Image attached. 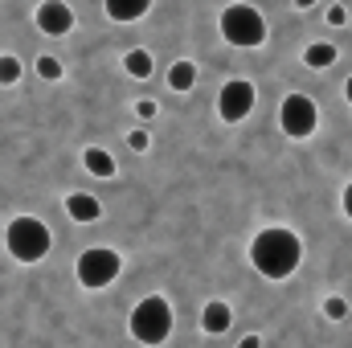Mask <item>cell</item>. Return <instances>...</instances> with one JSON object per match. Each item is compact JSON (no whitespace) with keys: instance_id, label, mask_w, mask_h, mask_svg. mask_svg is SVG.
I'll list each match as a JSON object with an SVG mask.
<instances>
[{"instance_id":"7","label":"cell","mask_w":352,"mask_h":348,"mask_svg":"<svg viewBox=\"0 0 352 348\" xmlns=\"http://www.w3.org/2000/svg\"><path fill=\"white\" fill-rule=\"evenodd\" d=\"M250 111H254V83L234 78V83L221 87V94H217V115H221L226 123H242Z\"/></svg>"},{"instance_id":"20","label":"cell","mask_w":352,"mask_h":348,"mask_svg":"<svg viewBox=\"0 0 352 348\" xmlns=\"http://www.w3.org/2000/svg\"><path fill=\"white\" fill-rule=\"evenodd\" d=\"M156 111H160V107H156V102H148V98H144V102H135V115H140V119H156Z\"/></svg>"},{"instance_id":"14","label":"cell","mask_w":352,"mask_h":348,"mask_svg":"<svg viewBox=\"0 0 352 348\" xmlns=\"http://www.w3.org/2000/svg\"><path fill=\"white\" fill-rule=\"evenodd\" d=\"M168 87L173 90H192L197 87V66H192V62H176L173 70H168Z\"/></svg>"},{"instance_id":"19","label":"cell","mask_w":352,"mask_h":348,"mask_svg":"<svg viewBox=\"0 0 352 348\" xmlns=\"http://www.w3.org/2000/svg\"><path fill=\"white\" fill-rule=\"evenodd\" d=\"M344 21H349V8H344V4H332V8H328V25H336V29H340Z\"/></svg>"},{"instance_id":"9","label":"cell","mask_w":352,"mask_h":348,"mask_svg":"<svg viewBox=\"0 0 352 348\" xmlns=\"http://www.w3.org/2000/svg\"><path fill=\"white\" fill-rule=\"evenodd\" d=\"M230 324H234V312H230V303H221V299L205 303V312H201V328H205L209 336H221V332H230Z\"/></svg>"},{"instance_id":"1","label":"cell","mask_w":352,"mask_h":348,"mask_svg":"<svg viewBox=\"0 0 352 348\" xmlns=\"http://www.w3.org/2000/svg\"><path fill=\"white\" fill-rule=\"evenodd\" d=\"M299 259H303V246H299V238L287 230V226H270L263 230L254 242H250V262H254V270L263 274V279H291L295 270H299Z\"/></svg>"},{"instance_id":"17","label":"cell","mask_w":352,"mask_h":348,"mask_svg":"<svg viewBox=\"0 0 352 348\" xmlns=\"http://www.w3.org/2000/svg\"><path fill=\"white\" fill-rule=\"evenodd\" d=\"M37 74H41V78H50V83H58V78H62V62H58V58H50V54H41V58H37Z\"/></svg>"},{"instance_id":"5","label":"cell","mask_w":352,"mask_h":348,"mask_svg":"<svg viewBox=\"0 0 352 348\" xmlns=\"http://www.w3.org/2000/svg\"><path fill=\"white\" fill-rule=\"evenodd\" d=\"M123 270V259L107 246H94V250H82L78 254V283L87 291H98V287H111Z\"/></svg>"},{"instance_id":"3","label":"cell","mask_w":352,"mask_h":348,"mask_svg":"<svg viewBox=\"0 0 352 348\" xmlns=\"http://www.w3.org/2000/svg\"><path fill=\"white\" fill-rule=\"evenodd\" d=\"M50 242H54V238H50V226L37 221V217H12L8 230H4V246H8V254H12L16 262L45 259Z\"/></svg>"},{"instance_id":"21","label":"cell","mask_w":352,"mask_h":348,"mask_svg":"<svg viewBox=\"0 0 352 348\" xmlns=\"http://www.w3.org/2000/svg\"><path fill=\"white\" fill-rule=\"evenodd\" d=\"M148 144H152V140H148V131H131V148H135V152H144Z\"/></svg>"},{"instance_id":"12","label":"cell","mask_w":352,"mask_h":348,"mask_svg":"<svg viewBox=\"0 0 352 348\" xmlns=\"http://www.w3.org/2000/svg\"><path fill=\"white\" fill-rule=\"evenodd\" d=\"M303 62H307L311 70H328V66L336 62V45H332V41H316V45H307Z\"/></svg>"},{"instance_id":"22","label":"cell","mask_w":352,"mask_h":348,"mask_svg":"<svg viewBox=\"0 0 352 348\" xmlns=\"http://www.w3.org/2000/svg\"><path fill=\"white\" fill-rule=\"evenodd\" d=\"M340 205H344V217L352 221V184L344 188V197H340Z\"/></svg>"},{"instance_id":"23","label":"cell","mask_w":352,"mask_h":348,"mask_svg":"<svg viewBox=\"0 0 352 348\" xmlns=\"http://www.w3.org/2000/svg\"><path fill=\"white\" fill-rule=\"evenodd\" d=\"M238 348H263V340H258V336H242V345Z\"/></svg>"},{"instance_id":"24","label":"cell","mask_w":352,"mask_h":348,"mask_svg":"<svg viewBox=\"0 0 352 348\" xmlns=\"http://www.w3.org/2000/svg\"><path fill=\"white\" fill-rule=\"evenodd\" d=\"M344 94H349V102H352V74H349V87H344Z\"/></svg>"},{"instance_id":"11","label":"cell","mask_w":352,"mask_h":348,"mask_svg":"<svg viewBox=\"0 0 352 348\" xmlns=\"http://www.w3.org/2000/svg\"><path fill=\"white\" fill-rule=\"evenodd\" d=\"M148 8H152L148 0H107V4H102V12H107L111 21H123V25H127V21H140Z\"/></svg>"},{"instance_id":"13","label":"cell","mask_w":352,"mask_h":348,"mask_svg":"<svg viewBox=\"0 0 352 348\" xmlns=\"http://www.w3.org/2000/svg\"><path fill=\"white\" fill-rule=\"evenodd\" d=\"M82 164H87L90 176H102V180H107V176H115V160H111L102 148H87V152H82Z\"/></svg>"},{"instance_id":"2","label":"cell","mask_w":352,"mask_h":348,"mask_svg":"<svg viewBox=\"0 0 352 348\" xmlns=\"http://www.w3.org/2000/svg\"><path fill=\"white\" fill-rule=\"evenodd\" d=\"M131 336L140 340V345H164L168 340V332H173V307H168V299L164 295H148V299H140L135 307H131Z\"/></svg>"},{"instance_id":"15","label":"cell","mask_w":352,"mask_h":348,"mask_svg":"<svg viewBox=\"0 0 352 348\" xmlns=\"http://www.w3.org/2000/svg\"><path fill=\"white\" fill-rule=\"evenodd\" d=\"M123 66H127L131 78H148V74H152V54H148V50H131V54L123 58Z\"/></svg>"},{"instance_id":"4","label":"cell","mask_w":352,"mask_h":348,"mask_svg":"<svg viewBox=\"0 0 352 348\" xmlns=\"http://www.w3.org/2000/svg\"><path fill=\"white\" fill-rule=\"evenodd\" d=\"M221 37L238 50H254L266 41V21L254 4H230L221 12Z\"/></svg>"},{"instance_id":"8","label":"cell","mask_w":352,"mask_h":348,"mask_svg":"<svg viewBox=\"0 0 352 348\" xmlns=\"http://www.w3.org/2000/svg\"><path fill=\"white\" fill-rule=\"evenodd\" d=\"M70 25H74L70 4H62V0H45V4H37V29H41V33H50V37H66Z\"/></svg>"},{"instance_id":"16","label":"cell","mask_w":352,"mask_h":348,"mask_svg":"<svg viewBox=\"0 0 352 348\" xmlns=\"http://www.w3.org/2000/svg\"><path fill=\"white\" fill-rule=\"evenodd\" d=\"M21 78V62L12 58V54H0V87H8V83H16Z\"/></svg>"},{"instance_id":"6","label":"cell","mask_w":352,"mask_h":348,"mask_svg":"<svg viewBox=\"0 0 352 348\" xmlns=\"http://www.w3.org/2000/svg\"><path fill=\"white\" fill-rule=\"evenodd\" d=\"M278 123H283V131L291 140H307L316 131V123H320V111H316V102L307 94H287L283 107H278Z\"/></svg>"},{"instance_id":"10","label":"cell","mask_w":352,"mask_h":348,"mask_svg":"<svg viewBox=\"0 0 352 348\" xmlns=\"http://www.w3.org/2000/svg\"><path fill=\"white\" fill-rule=\"evenodd\" d=\"M66 213H70L74 221H98V217H102V205H98V197H90V193H70V197H66Z\"/></svg>"},{"instance_id":"18","label":"cell","mask_w":352,"mask_h":348,"mask_svg":"<svg viewBox=\"0 0 352 348\" xmlns=\"http://www.w3.org/2000/svg\"><path fill=\"white\" fill-rule=\"evenodd\" d=\"M324 316H328V320H344V316H349V303H344L340 295H328V299H324Z\"/></svg>"}]
</instances>
